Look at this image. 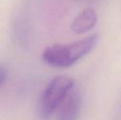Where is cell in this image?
I'll list each match as a JSON object with an SVG mask.
<instances>
[{"label":"cell","mask_w":121,"mask_h":120,"mask_svg":"<svg viewBox=\"0 0 121 120\" xmlns=\"http://www.w3.org/2000/svg\"><path fill=\"white\" fill-rule=\"evenodd\" d=\"M98 35L73 42L70 44H55L45 49L42 58L47 64L54 67H69L86 55L96 46Z\"/></svg>","instance_id":"obj_1"},{"label":"cell","mask_w":121,"mask_h":120,"mask_svg":"<svg viewBox=\"0 0 121 120\" xmlns=\"http://www.w3.org/2000/svg\"><path fill=\"white\" fill-rule=\"evenodd\" d=\"M74 81L67 76L51 80L43 91L36 109L37 120H49L72 91Z\"/></svg>","instance_id":"obj_2"},{"label":"cell","mask_w":121,"mask_h":120,"mask_svg":"<svg viewBox=\"0 0 121 120\" xmlns=\"http://www.w3.org/2000/svg\"><path fill=\"white\" fill-rule=\"evenodd\" d=\"M82 96L78 91H70L60 105L57 120H78L81 112Z\"/></svg>","instance_id":"obj_3"},{"label":"cell","mask_w":121,"mask_h":120,"mask_svg":"<svg viewBox=\"0 0 121 120\" xmlns=\"http://www.w3.org/2000/svg\"><path fill=\"white\" fill-rule=\"evenodd\" d=\"M97 22V14L92 8H86L78 15L72 23V30L74 33L82 34L91 30Z\"/></svg>","instance_id":"obj_4"},{"label":"cell","mask_w":121,"mask_h":120,"mask_svg":"<svg viewBox=\"0 0 121 120\" xmlns=\"http://www.w3.org/2000/svg\"><path fill=\"white\" fill-rule=\"evenodd\" d=\"M7 78V69L3 65L0 64V87L4 83Z\"/></svg>","instance_id":"obj_5"},{"label":"cell","mask_w":121,"mask_h":120,"mask_svg":"<svg viewBox=\"0 0 121 120\" xmlns=\"http://www.w3.org/2000/svg\"><path fill=\"white\" fill-rule=\"evenodd\" d=\"M120 120H121V117H120Z\"/></svg>","instance_id":"obj_6"}]
</instances>
